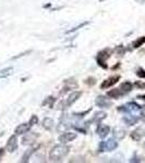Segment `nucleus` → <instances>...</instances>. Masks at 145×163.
Returning <instances> with one entry per match:
<instances>
[{
	"instance_id": "2",
	"label": "nucleus",
	"mask_w": 145,
	"mask_h": 163,
	"mask_svg": "<svg viewBox=\"0 0 145 163\" xmlns=\"http://www.w3.org/2000/svg\"><path fill=\"white\" fill-rule=\"evenodd\" d=\"M82 96V92L81 91H74V92H72V94H70L69 95V97L67 98L66 100L64 101H62L61 102V107H59L60 109H64V108H68V107H70V106H72L75 101L79 99L80 97Z\"/></svg>"
},
{
	"instance_id": "11",
	"label": "nucleus",
	"mask_w": 145,
	"mask_h": 163,
	"mask_svg": "<svg viewBox=\"0 0 145 163\" xmlns=\"http://www.w3.org/2000/svg\"><path fill=\"white\" fill-rule=\"evenodd\" d=\"M31 125L28 123H23V124H20L19 126H17V128L14 129V133L15 135H23V134L28 133L30 130Z\"/></svg>"
},
{
	"instance_id": "27",
	"label": "nucleus",
	"mask_w": 145,
	"mask_h": 163,
	"mask_svg": "<svg viewBox=\"0 0 145 163\" xmlns=\"http://www.w3.org/2000/svg\"><path fill=\"white\" fill-rule=\"evenodd\" d=\"M139 99H141V100H144L145 101V95H143V96H139Z\"/></svg>"
},
{
	"instance_id": "23",
	"label": "nucleus",
	"mask_w": 145,
	"mask_h": 163,
	"mask_svg": "<svg viewBox=\"0 0 145 163\" xmlns=\"http://www.w3.org/2000/svg\"><path fill=\"white\" fill-rule=\"evenodd\" d=\"M137 75L139 77H141V78H145V71L143 69H139L137 72Z\"/></svg>"
},
{
	"instance_id": "12",
	"label": "nucleus",
	"mask_w": 145,
	"mask_h": 163,
	"mask_svg": "<svg viewBox=\"0 0 145 163\" xmlns=\"http://www.w3.org/2000/svg\"><path fill=\"white\" fill-rule=\"evenodd\" d=\"M110 132V128L109 126H107V125H101L98 128H97V134L101 138H105Z\"/></svg>"
},
{
	"instance_id": "20",
	"label": "nucleus",
	"mask_w": 145,
	"mask_h": 163,
	"mask_svg": "<svg viewBox=\"0 0 145 163\" xmlns=\"http://www.w3.org/2000/svg\"><path fill=\"white\" fill-rule=\"evenodd\" d=\"M143 43H145V37H144V36H143V37L137 38V40H134L133 43H132V46H133V48H139V47L142 46Z\"/></svg>"
},
{
	"instance_id": "15",
	"label": "nucleus",
	"mask_w": 145,
	"mask_h": 163,
	"mask_svg": "<svg viewBox=\"0 0 145 163\" xmlns=\"http://www.w3.org/2000/svg\"><path fill=\"white\" fill-rule=\"evenodd\" d=\"M121 90L123 91V94L126 95V94H128V92H130L132 90V88H133V85L130 83V82H124V83H122L121 84V86L119 87Z\"/></svg>"
},
{
	"instance_id": "17",
	"label": "nucleus",
	"mask_w": 145,
	"mask_h": 163,
	"mask_svg": "<svg viewBox=\"0 0 145 163\" xmlns=\"http://www.w3.org/2000/svg\"><path fill=\"white\" fill-rule=\"evenodd\" d=\"M114 135H115V137H117L118 139H122L123 137L126 136V130L120 127H117L114 129Z\"/></svg>"
},
{
	"instance_id": "7",
	"label": "nucleus",
	"mask_w": 145,
	"mask_h": 163,
	"mask_svg": "<svg viewBox=\"0 0 145 163\" xmlns=\"http://www.w3.org/2000/svg\"><path fill=\"white\" fill-rule=\"evenodd\" d=\"M145 136V127L144 126H141V127H137V129H134L131 133V138L135 141H139Z\"/></svg>"
},
{
	"instance_id": "10",
	"label": "nucleus",
	"mask_w": 145,
	"mask_h": 163,
	"mask_svg": "<svg viewBox=\"0 0 145 163\" xmlns=\"http://www.w3.org/2000/svg\"><path fill=\"white\" fill-rule=\"evenodd\" d=\"M18 148V139H17V136L15 135H12L10 138H9L8 142H7V150L9 152H13L14 150Z\"/></svg>"
},
{
	"instance_id": "6",
	"label": "nucleus",
	"mask_w": 145,
	"mask_h": 163,
	"mask_svg": "<svg viewBox=\"0 0 145 163\" xmlns=\"http://www.w3.org/2000/svg\"><path fill=\"white\" fill-rule=\"evenodd\" d=\"M37 137H38V134H35V133H31V132H28V133H25V136L23 137L22 139V144L26 145V146H28V145H32L35 142V140L37 139Z\"/></svg>"
},
{
	"instance_id": "8",
	"label": "nucleus",
	"mask_w": 145,
	"mask_h": 163,
	"mask_svg": "<svg viewBox=\"0 0 145 163\" xmlns=\"http://www.w3.org/2000/svg\"><path fill=\"white\" fill-rule=\"evenodd\" d=\"M95 104L97 107H101V108H109L111 106V102L108 98L104 97V96H98L96 98L95 100Z\"/></svg>"
},
{
	"instance_id": "13",
	"label": "nucleus",
	"mask_w": 145,
	"mask_h": 163,
	"mask_svg": "<svg viewBox=\"0 0 145 163\" xmlns=\"http://www.w3.org/2000/svg\"><path fill=\"white\" fill-rule=\"evenodd\" d=\"M123 91L120 89V88H115V89L109 90V91L107 92V96H109V97L114 98V99H119L121 96H123Z\"/></svg>"
},
{
	"instance_id": "24",
	"label": "nucleus",
	"mask_w": 145,
	"mask_h": 163,
	"mask_svg": "<svg viewBox=\"0 0 145 163\" xmlns=\"http://www.w3.org/2000/svg\"><path fill=\"white\" fill-rule=\"evenodd\" d=\"M96 83V79L92 78V77H90V78L87 79V81H85V84H88V85H93Z\"/></svg>"
},
{
	"instance_id": "21",
	"label": "nucleus",
	"mask_w": 145,
	"mask_h": 163,
	"mask_svg": "<svg viewBox=\"0 0 145 163\" xmlns=\"http://www.w3.org/2000/svg\"><path fill=\"white\" fill-rule=\"evenodd\" d=\"M54 101H55V98H54V97H48L46 100L43 102V106H46L47 103H49V107H51L52 103H54Z\"/></svg>"
},
{
	"instance_id": "3",
	"label": "nucleus",
	"mask_w": 145,
	"mask_h": 163,
	"mask_svg": "<svg viewBox=\"0 0 145 163\" xmlns=\"http://www.w3.org/2000/svg\"><path fill=\"white\" fill-rule=\"evenodd\" d=\"M118 148V142L115 139H108L107 141H101L99 145V151H112Z\"/></svg>"
},
{
	"instance_id": "19",
	"label": "nucleus",
	"mask_w": 145,
	"mask_h": 163,
	"mask_svg": "<svg viewBox=\"0 0 145 163\" xmlns=\"http://www.w3.org/2000/svg\"><path fill=\"white\" fill-rule=\"evenodd\" d=\"M106 117V113L105 112H96L95 117H93L92 121H95V122H101V120H104Z\"/></svg>"
},
{
	"instance_id": "22",
	"label": "nucleus",
	"mask_w": 145,
	"mask_h": 163,
	"mask_svg": "<svg viewBox=\"0 0 145 163\" xmlns=\"http://www.w3.org/2000/svg\"><path fill=\"white\" fill-rule=\"evenodd\" d=\"M37 123H38V117H36V115H33V117H31L30 122H28V124H30L31 126H33V125L37 124Z\"/></svg>"
},
{
	"instance_id": "9",
	"label": "nucleus",
	"mask_w": 145,
	"mask_h": 163,
	"mask_svg": "<svg viewBox=\"0 0 145 163\" xmlns=\"http://www.w3.org/2000/svg\"><path fill=\"white\" fill-rule=\"evenodd\" d=\"M75 138H77V134L72 133V132H67V133H63L62 135L59 136V141L62 144H66V142L74 140Z\"/></svg>"
},
{
	"instance_id": "1",
	"label": "nucleus",
	"mask_w": 145,
	"mask_h": 163,
	"mask_svg": "<svg viewBox=\"0 0 145 163\" xmlns=\"http://www.w3.org/2000/svg\"><path fill=\"white\" fill-rule=\"evenodd\" d=\"M69 151H70V148L66 145H57L51 149L49 153V159L50 161H54V162H59L68 155Z\"/></svg>"
},
{
	"instance_id": "28",
	"label": "nucleus",
	"mask_w": 145,
	"mask_h": 163,
	"mask_svg": "<svg viewBox=\"0 0 145 163\" xmlns=\"http://www.w3.org/2000/svg\"><path fill=\"white\" fill-rule=\"evenodd\" d=\"M142 120H143V121H145V114H143V115H142Z\"/></svg>"
},
{
	"instance_id": "14",
	"label": "nucleus",
	"mask_w": 145,
	"mask_h": 163,
	"mask_svg": "<svg viewBox=\"0 0 145 163\" xmlns=\"http://www.w3.org/2000/svg\"><path fill=\"white\" fill-rule=\"evenodd\" d=\"M123 121L128 125H134L139 121V117H135V115H132V114H127L123 117Z\"/></svg>"
},
{
	"instance_id": "18",
	"label": "nucleus",
	"mask_w": 145,
	"mask_h": 163,
	"mask_svg": "<svg viewBox=\"0 0 145 163\" xmlns=\"http://www.w3.org/2000/svg\"><path fill=\"white\" fill-rule=\"evenodd\" d=\"M36 149H37V147H34V148L32 147V148H30V149H28V151L24 153V155L22 157V160H21V161H22V162H26V161L28 160V158L31 157V155H32V153H33Z\"/></svg>"
},
{
	"instance_id": "5",
	"label": "nucleus",
	"mask_w": 145,
	"mask_h": 163,
	"mask_svg": "<svg viewBox=\"0 0 145 163\" xmlns=\"http://www.w3.org/2000/svg\"><path fill=\"white\" fill-rule=\"evenodd\" d=\"M119 79H120V75H114V76H111V77L107 78L106 81H104L103 83H101V89H106V88H109V87H111L112 85L117 84Z\"/></svg>"
},
{
	"instance_id": "4",
	"label": "nucleus",
	"mask_w": 145,
	"mask_h": 163,
	"mask_svg": "<svg viewBox=\"0 0 145 163\" xmlns=\"http://www.w3.org/2000/svg\"><path fill=\"white\" fill-rule=\"evenodd\" d=\"M110 54L108 53L107 50H104V51H101L98 54H97V57H96V60H97V63H98L99 66L101 68L106 69L107 68V64H106V60L109 58Z\"/></svg>"
},
{
	"instance_id": "16",
	"label": "nucleus",
	"mask_w": 145,
	"mask_h": 163,
	"mask_svg": "<svg viewBox=\"0 0 145 163\" xmlns=\"http://www.w3.org/2000/svg\"><path fill=\"white\" fill-rule=\"evenodd\" d=\"M43 127L47 130H51L52 127H54V121L49 117H45L43 120Z\"/></svg>"
},
{
	"instance_id": "25",
	"label": "nucleus",
	"mask_w": 145,
	"mask_h": 163,
	"mask_svg": "<svg viewBox=\"0 0 145 163\" xmlns=\"http://www.w3.org/2000/svg\"><path fill=\"white\" fill-rule=\"evenodd\" d=\"M135 86L139 87V88H145V83H141V82H137V83H135Z\"/></svg>"
},
{
	"instance_id": "26",
	"label": "nucleus",
	"mask_w": 145,
	"mask_h": 163,
	"mask_svg": "<svg viewBox=\"0 0 145 163\" xmlns=\"http://www.w3.org/2000/svg\"><path fill=\"white\" fill-rule=\"evenodd\" d=\"M3 155H5V150H3L2 148H1V149H0V160H1V159H2Z\"/></svg>"
}]
</instances>
